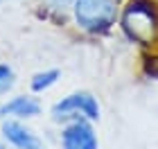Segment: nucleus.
Instances as JSON below:
<instances>
[{"label": "nucleus", "mask_w": 158, "mask_h": 149, "mask_svg": "<svg viewBox=\"0 0 158 149\" xmlns=\"http://www.w3.org/2000/svg\"><path fill=\"white\" fill-rule=\"evenodd\" d=\"M0 149H9V147H7L5 143H0Z\"/></svg>", "instance_id": "nucleus-10"}, {"label": "nucleus", "mask_w": 158, "mask_h": 149, "mask_svg": "<svg viewBox=\"0 0 158 149\" xmlns=\"http://www.w3.org/2000/svg\"><path fill=\"white\" fill-rule=\"evenodd\" d=\"M122 30L131 41L152 45L158 41V7L152 0H131L122 11Z\"/></svg>", "instance_id": "nucleus-1"}, {"label": "nucleus", "mask_w": 158, "mask_h": 149, "mask_svg": "<svg viewBox=\"0 0 158 149\" xmlns=\"http://www.w3.org/2000/svg\"><path fill=\"white\" fill-rule=\"evenodd\" d=\"M59 143H61V149H99L97 133L93 129L90 120L86 118H77L66 122Z\"/></svg>", "instance_id": "nucleus-4"}, {"label": "nucleus", "mask_w": 158, "mask_h": 149, "mask_svg": "<svg viewBox=\"0 0 158 149\" xmlns=\"http://www.w3.org/2000/svg\"><path fill=\"white\" fill-rule=\"evenodd\" d=\"M147 75H152L154 79H158V59H154L152 63H147Z\"/></svg>", "instance_id": "nucleus-9"}, {"label": "nucleus", "mask_w": 158, "mask_h": 149, "mask_svg": "<svg viewBox=\"0 0 158 149\" xmlns=\"http://www.w3.org/2000/svg\"><path fill=\"white\" fill-rule=\"evenodd\" d=\"M14 84H16V75H14L11 66L0 63V95L9 93V90L14 88Z\"/></svg>", "instance_id": "nucleus-8"}, {"label": "nucleus", "mask_w": 158, "mask_h": 149, "mask_svg": "<svg viewBox=\"0 0 158 149\" xmlns=\"http://www.w3.org/2000/svg\"><path fill=\"white\" fill-rule=\"evenodd\" d=\"M41 113V102L36 97L30 95H18L7 99L5 104H0V118H14V120H27V118H36Z\"/></svg>", "instance_id": "nucleus-6"}, {"label": "nucleus", "mask_w": 158, "mask_h": 149, "mask_svg": "<svg viewBox=\"0 0 158 149\" xmlns=\"http://www.w3.org/2000/svg\"><path fill=\"white\" fill-rule=\"evenodd\" d=\"M0 131H2V138L9 145H14L16 149H48L45 143H43L30 126H25L20 120L7 118L2 122V129Z\"/></svg>", "instance_id": "nucleus-5"}, {"label": "nucleus", "mask_w": 158, "mask_h": 149, "mask_svg": "<svg viewBox=\"0 0 158 149\" xmlns=\"http://www.w3.org/2000/svg\"><path fill=\"white\" fill-rule=\"evenodd\" d=\"M75 20L84 32L102 34L115 25L120 16V0H75Z\"/></svg>", "instance_id": "nucleus-2"}, {"label": "nucleus", "mask_w": 158, "mask_h": 149, "mask_svg": "<svg viewBox=\"0 0 158 149\" xmlns=\"http://www.w3.org/2000/svg\"><path fill=\"white\" fill-rule=\"evenodd\" d=\"M77 118H86L90 122L99 120L97 97H93L86 90H77V93L66 95L61 102H56L52 106V120H56V122H70V120H77Z\"/></svg>", "instance_id": "nucleus-3"}, {"label": "nucleus", "mask_w": 158, "mask_h": 149, "mask_svg": "<svg viewBox=\"0 0 158 149\" xmlns=\"http://www.w3.org/2000/svg\"><path fill=\"white\" fill-rule=\"evenodd\" d=\"M59 77H61V70H43V72H36L32 77V81H30V86L34 93H45L48 88H52L56 81H59Z\"/></svg>", "instance_id": "nucleus-7"}]
</instances>
